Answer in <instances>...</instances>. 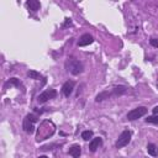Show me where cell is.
<instances>
[{
    "instance_id": "obj_8",
    "label": "cell",
    "mask_w": 158,
    "mask_h": 158,
    "mask_svg": "<svg viewBox=\"0 0 158 158\" xmlns=\"http://www.w3.org/2000/svg\"><path fill=\"white\" fill-rule=\"evenodd\" d=\"M73 89H74V81H72V80H68V81H65V83L62 85V93H63V95L67 96V98L72 94Z\"/></svg>"
},
{
    "instance_id": "obj_1",
    "label": "cell",
    "mask_w": 158,
    "mask_h": 158,
    "mask_svg": "<svg viewBox=\"0 0 158 158\" xmlns=\"http://www.w3.org/2000/svg\"><path fill=\"white\" fill-rule=\"evenodd\" d=\"M56 131V126L52 121L49 120H44L41 122L40 127L37 128V136H36V141L40 142V141H43V139H47L49 138Z\"/></svg>"
},
{
    "instance_id": "obj_14",
    "label": "cell",
    "mask_w": 158,
    "mask_h": 158,
    "mask_svg": "<svg viewBox=\"0 0 158 158\" xmlns=\"http://www.w3.org/2000/svg\"><path fill=\"white\" fill-rule=\"evenodd\" d=\"M147 152H148V154H151V156L156 157V156L158 154L157 146H156V144H153V143H148V144H147Z\"/></svg>"
},
{
    "instance_id": "obj_7",
    "label": "cell",
    "mask_w": 158,
    "mask_h": 158,
    "mask_svg": "<svg viewBox=\"0 0 158 158\" xmlns=\"http://www.w3.org/2000/svg\"><path fill=\"white\" fill-rule=\"evenodd\" d=\"M94 42V37L90 35V33H84L80 36L79 41H78V46L79 47H85V46H89Z\"/></svg>"
},
{
    "instance_id": "obj_16",
    "label": "cell",
    "mask_w": 158,
    "mask_h": 158,
    "mask_svg": "<svg viewBox=\"0 0 158 158\" xmlns=\"http://www.w3.org/2000/svg\"><path fill=\"white\" fill-rule=\"evenodd\" d=\"M93 131H90V130H86V131H83L81 132V138L84 139V141H89V139H93Z\"/></svg>"
},
{
    "instance_id": "obj_21",
    "label": "cell",
    "mask_w": 158,
    "mask_h": 158,
    "mask_svg": "<svg viewBox=\"0 0 158 158\" xmlns=\"http://www.w3.org/2000/svg\"><path fill=\"white\" fill-rule=\"evenodd\" d=\"M157 86H158V81H157Z\"/></svg>"
},
{
    "instance_id": "obj_3",
    "label": "cell",
    "mask_w": 158,
    "mask_h": 158,
    "mask_svg": "<svg viewBox=\"0 0 158 158\" xmlns=\"http://www.w3.org/2000/svg\"><path fill=\"white\" fill-rule=\"evenodd\" d=\"M37 121V116L33 115V114H28L25 118H23V122H22V128L26 133H32L33 130H35V122Z\"/></svg>"
},
{
    "instance_id": "obj_15",
    "label": "cell",
    "mask_w": 158,
    "mask_h": 158,
    "mask_svg": "<svg viewBox=\"0 0 158 158\" xmlns=\"http://www.w3.org/2000/svg\"><path fill=\"white\" fill-rule=\"evenodd\" d=\"M27 75L31 78V79H35V80H38V79H42V75L36 72V70H28L27 72Z\"/></svg>"
},
{
    "instance_id": "obj_20",
    "label": "cell",
    "mask_w": 158,
    "mask_h": 158,
    "mask_svg": "<svg viewBox=\"0 0 158 158\" xmlns=\"http://www.w3.org/2000/svg\"><path fill=\"white\" fill-rule=\"evenodd\" d=\"M38 158H48V157H47V156H40Z\"/></svg>"
},
{
    "instance_id": "obj_5",
    "label": "cell",
    "mask_w": 158,
    "mask_h": 158,
    "mask_svg": "<svg viewBox=\"0 0 158 158\" xmlns=\"http://www.w3.org/2000/svg\"><path fill=\"white\" fill-rule=\"evenodd\" d=\"M130 141H131V131L125 130V131H122L120 133V136H118L115 146H116V148H122V147L127 146L130 143Z\"/></svg>"
},
{
    "instance_id": "obj_6",
    "label": "cell",
    "mask_w": 158,
    "mask_h": 158,
    "mask_svg": "<svg viewBox=\"0 0 158 158\" xmlns=\"http://www.w3.org/2000/svg\"><path fill=\"white\" fill-rule=\"evenodd\" d=\"M57 96V91L54 89H48V90H44L43 93H41L37 98V101L40 104H44L46 101H48L49 99H54Z\"/></svg>"
},
{
    "instance_id": "obj_19",
    "label": "cell",
    "mask_w": 158,
    "mask_h": 158,
    "mask_svg": "<svg viewBox=\"0 0 158 158\" xmlns=\"http://www.w3.org/2000/svg\"><path fill=\"white\" fill-rule=\"evenodd\" d=\"M153 114H154V115H158V106H156V107L153 109Z\"/></svg>"
},
{
    "instance_id": "obj_22",
    "label": "cell",
    "mask_w": 158,
    "mask_h": 158,
    "mask_svg": "<svg viewBox=\"0 0 158 158\" xmlns=\"http://www.w3.org/2000/svg\"><path fill=\"white\" fill-rule=\"evenodd\" d=\"M157 151H158V147H157Z\"/></svg>"
},
{
    "instance_id": "obj_11",
    "label": "cell",
    "mask_w": 158,
    "mask_h": 158,
    "mask_svg": "<svg viewBox=\"0 0 158 158\" xmlns=\"http://www.w3.org/2000/svg\"><path fill=\"white\" fill-rule=\"evenodd\" d=\"M111 95L112 96H118V95H122L127 91V88L126 86H122V85H118V86H114L111 90Z\"/></svg>"
},
{
    "instance_id": "obj_18",
    "label": "cell",
    "mask_w": 158,
    "mask_h": 158,
    "mask_svg": "<svg viewBox=\"0 0 158 158\" xmlns=\"http://www.w3.org/2000/svg\"><path fill=\"white\" fill-rule=\"evenodd\" d=\"M149 43H151L153 47L158 48V40H157V38H151V40H149Z\"/></svg>"
},
{
    "instance_id": "obj_13",
    "label": "cell",
    "mask_w": 158,
    "mask_h": 158,
    "mask_svg": "<svg viewBox=\"0 0 158 158\" xmlns=\"http://www.w3.org/2000/svg\"><path fill=\"white\" fill-rule=\"evenodd\" d=\"M112 95H111V91H109V90H105V91H101L100 94H98L96 95V98H95V101L96 102H99V101H102V100H105V99H109V98H111Z\"/></svg>"
},
{
    "instance_id": "obj_12",
    "label": "cell",
    "mask_w": 158,
    "mask_h": 158,
    "mask_svg": "<svg viewBox=\"0 0 158 158\" xmlns=\"http://www.w3.org/2000/svg\"><path fill=\"white\" fill-rule=\"evenodd\" d=\"M26 5H27V7H28L31 11H33V12L38 11L40 7H41L40 1H37V0H28V1L26 2Z\"/></svg>"
},
{
    "instance_id": "obj_17",
    "label": "cell",
    "mask_w": 158,
    "mask_h": 158,
    "mask_svg": "<svg viewBox=\"0 0 158 158\" xmlns=\"http://www.w3.org/2000/svg\"><path fill=\"white\" fill-rule=\"evenodd\" d=\"M146 122H149V123H154V125H158V115L148 116V117L146 118Z\"/></svg>"
},
{
    "instance_id": "obj_4",
    "label": "cell",
    "mask_w": 158,
    "mask_h": 158,
    "mask_svg": "<svg viewBox=\"0 0 158 158\" xmlns=\"http://www.w3.org/2000/svg\"><path fill=\"white\" fill-rule=\"evenodd\" d=\"M147 111H148V109L146 106H138V107L132 109L131 111H128V114H127L126 117H127L128 121H135V120L141 118L142 116H144L147 114Z\"/></svg>"
},
{
    "instance_id": "obj_9",
    "label": "cell",
    "mask_w": 158,
    "mask_h": 158,
    "mask_svg": "<svg viewBox=\"0 0 158 158\" xmlns=\"http://www.w3.org/2000/svg\"><path fill=\"white\" fill-rule=\"evenodd\" d=\"M101 144H102V139H101L100 137H95V138L91 139V142H90V144H89V149H90L91 152H95Z\"/></svg>"
},
{
    "instance_id": "obj_10",
    "label": "cell",
    "mask_w": 158,
    "mask_h": 158,
    "mask_svg": "<svg viewBox=\"0 0 158 158\" xmlns=\"http://www.w3.org/2000/svg\"><path fill=\"white\" fill-rule=\"evenodd\" d=\"M68 153H69L73 158H79V156H80V153H81V147H80L79 144H74V146H72V147L69 148Z\"/></svg>"
},
{
    "instance_id": "obj_2",
    "label": "cell",
    "mask_w": 158,
    "mask_h": 158,
    "mask_svg": "<svg viewBox=\"0 0 158 158\" xmlns=\"http://www.w3.org/2000/svg\"><path fill=\"white\" fill-rule=\"evenodd\" d=\"M67 68H68V70H69L73 75H78V74H80V73L83 72L84 65H83L81 62L70 58L69 60H67Z\"/></svg>"
}]
</instances>
